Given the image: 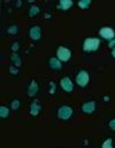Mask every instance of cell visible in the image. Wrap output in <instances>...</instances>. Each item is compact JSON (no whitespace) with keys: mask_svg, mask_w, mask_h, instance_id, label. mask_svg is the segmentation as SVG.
I'll return each mask as SVG.
<instances>
[{"mask_svg":"<svg viewBox=\"0 0 115 148\" xmlns=\"http://www.w3.org/2000/svg\"><path fill=\"white\" fill-rule=\"evenodd\" d=\"M72 115H73V109L68 106H62L58 110V117L61 119H68V118H70Z\"/></svg>","mask_w":115,"mask_h":148,"instance_id":"4","label":"cell"},{"mask_svg":"<svg viewBox=\"0 0 115 148\" xmlns=\"http://www.w3.org/2000/svg\"><path fill=\"white\" fill-rule=\"evenodd\" d=\"M12 48H13V51H16V49L19 48V44H17V42H15V44L13 45V47H12Z\"/></svg>","mask_w":115,"mask_h":148,"instance_id":"22","label":"cell"},{"mask_svg":"<svg viewBox=\"0 0 115 148\" xmlns=\"http://www.w3.org/2000/svg\"><path fill=\"white\" fill-rule=\"evenodd\" d=\"M90 3H91V1L90 0H81V1H78V6L81 7V8H87L89 6H90Z\"/></svg>","mask_w":115,"mask_h":148,"instance_id":"14","label":"cell"},{"mask_svg":"<svg viewBox=\"0 0 115 148\" xmlns=\"http://www.w3.org/2000/svg\"><path fill=\"white\" fill-rule=\"evenodd\" d=\"M50 66L53 68V69H61V62L58 60V59H51L50 60Z\"/></svg>","mask_w":115,"mask_h":148,"instance_id":"12","label":"cell"},{"mask_svg":"<svg viewBox=\"0 0 115 148\" xmlns=\"http://www.w3.org/2000/svg\"><path fill=\"white\" fill-rule=\"evenodd\" d=\"M115 45V39H112L111 41H109V47H113Z\"/></svg>","mask_w":115,"mask_h":148,"instance_id":"23","label":"cell"},{"mask_svg":"<svg viewBox=\"0 0 115 148\" xmlns=\"http://www.w3.org/2000/svg\"><path fill=\"white\" fill-rule=\"evenodd\" d=\"M38 13H39V7H37V6H32V7L30 8L29 15H30V16H35V15H37Z\"/></svg>","mask_w":115,"mask_h":148,"instance_id":"15","label":"cell"},{"mask_svg":"<svg viewBox=\"0 0 115 148\" xmlns=\"http://www.w3.org/2000/svg\"><path fill=\"white\" fill-rule=\"evenodd\" d=\"M40 34H41V30H40V28H39L38 25L32 27V28L30 29V32H29L30 38L34 39V40H38L39 38H40Z\"/></svg>","mask_w":115,"mask_h":148,"instance_id":"7","label":"cell"},{"mask_svg":"<svg viewBox=\"0 0 115 148\" xmlns=\"http://www.w3.org/2000/svg\"><path fill=\"white\" fill-rule=\"evenodd\" d=\"M8 114H9V109H8L7 107H5V106H1V107H0V116H1L2 118L7 117Z\"/></svg>","mask_w":115,"mask_h":148,"instance_id":"13","label":"cell"},{"mask_svg":"<svg viewBox=\"0 0 115 148\" xmlns=\"http://www.w3.org/2000/svg\"><path fill=\"white\" fill-rule=\"evenodd\" d=\"M19 107H20V101H19V100H14V101L12 102V108H13L14 110H16V109H19Z\"/></svg>","mask_w":115,"mask_h":148,"instance_id":"19","label":"cell"},{"mask_svg":"<svg viewBox=\"0 0 115 148\" xmlns=\"http://www.w3.org/2000/svg\"><path fill=\"white\" fill-rule=\"evenodd\" d=\"M103 148H112V139H107L103 144Z\"/></svg>","mask_w":115,"mask_h":148,"instance_id":"17","label":"cell"},{"mask_svg":"<svg viewBox=\"0 0 115 148\" xmlns=\"http://www.w3.org/2000/svg\"><path fill=\"white\" fill-rule=\"evenodd\" d=\"M37 91H38V85H37V83H36L35 80H32L31 84H30V86H29V88H28V94H29V97L36 95Z\"/></svg>","mask_w":115,"mask_h":148,"instance_id":"9","label":"cell"},{"mask_svg":"<svg viewBox=\"0 0 115 148\" xmlns=\"http://www.w3.org/2000/svg\"><path fill=\"white\" fill-rule=\"evenodd\" d=\"M60 84H61V87H62L66 92H72V91H73V88H74V84H73V82H72L68 77L62 78Z\"/></svg>","mask_w":115,"mask_h":148,"instance_id":"6","label":"cell"},{"mask_svg":"<svg viewBox=\"0 0 115 148\" xmlns=\"http://www.w3.org/2000/svg\"><path fill=\"white\" fill-rule=\"evenodd\" d=\"M89 80H90V77H89V74H87L85 70L79 71L78 75L76 76V83L79 86H85V85H87Z\"/></svg>","mask_w":115,"mask_h":148,"instance_id":"3","label":"cell"},{"mask_svg":"<svg viewBox=\"0 0 115 148\" xmlns=\"http://www.w3.org/2000/svg\"><path fill=\"white\" fill-rule=\"evenodd\" d=\"M51 85H52V90L50 91V93H51V94H53V93H54V91H55V85H54V83H51Z\"/></svg>","mask_w":115,"mask_h":148,"instance_id":"21","label":"cell"},{"mask_svg":"<svg viewBox=\"0 0 115 148\" xmlns=\"http://www.w3.org/2000/svg\"><path fill=\"white\" fill-rule=\"evenodd\" d=\"M7 32H8V34H16V32H17V27H16V25L9 27V28L7 29Z\"/></svg>","mask_w":115,"mask_h":148,"instance_id":"18","label":"cell"},{"mask_svg":"<svg viewBox=\"0 0 115 148\" xmlns=\"http://www.w3.org/2000/svg\"><path fill=\"white\" fill-rule=\"evenodd\" d=\"M12 60L15 62L16 67H20V64H21V60H20V56H19L17 54H13V55H12Z\"/></svg>","mask_w":115,"mask_h":148,"instance_id":"16","label":"cell"},{"mask_svg":"<svg viewBox=\"0 0 115 148\" xmlns=\"http://www.w3.org/2000/svg\"><path fill=\"white\" fill-rule=\"evenodd\" d=\"M99 45H100V40L99 39H97V38H87L83 44V48H84V51L91 52V51L98 49Z\"/></svg>","mask_w":115,"mask_h":148,"instance_id":"1","label":"cell"},{"mask_svg":"<svg viewBox=\"0 0 115 148\" xmlns=\"http://www.w3.org/2000/svg\"><path fill=\"white\" fill-rule=\"evenodd\" d=\"M100 36L107 40H112L114 38V30L109 27H104L100 29Z\"/></svg>","mask_w":115,"mask_h":148,"instance_id":"5","label":"cell"},{"mask_svg":"<svg viewBox=\"0 0 115 148\" xmlns=\"http://www.w3.org/2000/svg\"><path fill=\"white\" fill-rule=\"evenodd\" d=\"M73 6V1L72 0H60V3H59V7L62 9V10H67L69 7Z\"/></svg>","mask_w":115,"mask_h":148,"instance_id":"11","label":"cell"},{"mask_svg":"<svg viewBox=\"0 0 115 148\" xmlns=\"http://www.w3.org/2000/svg\"><path fill=\"white\" fill-rule=\"evenodd\" d=\"M112 55H113V58L115 59V48H113V51H112Z\"/></svg>","mask_w":115,"mask_h":148,"instance_id":"24","label":"cell"},{"mask_svg":"<svg viewBox=\"0 0 115 148\" xmlns=\"http://www.w3.org/2000/svg\"><path fill=\"white\" fill-rule=\"evenodd\" d=\"M82 109H83L84 112H86V114H92V112L94 111V109H96V102H94V101L86 102V103L83 105Z\"/></svg>","mask_w":115,"mask_h":148,"instance_id":"8","label":"cell"},{"mask_svg":"<svg viewBox=\"0 0 115 148\" xmlns=\"http://www.w3.org/2000/svg\"><path fill=\"white\" fill-rule=\"evenodd\" d=\"M41 109V107H40V105H39V101H35V102H32V105H31V107H30V114L31 115H34V116H36V115H38L39 111Z\"/></svg>","mask_w":115,"mask_h":148,"instance_id":"10","label":"cell"},{"mask_svg":"<svg viewBox=\"0 0 115 148\" xmlns=\"http://www.w3.org/2000/svg\"><path fill=\"white\" fill-rule=\"evenodd\" d=\"M56 56H58V59L61 60V61H68V60L70 59V56H72V52H70L68 48L60 46V47L58 48V51H56Z\"/></svg>","mask_w":115,"mask_h":148,"instance_id":"2","label":"cell"},{"mask_svg":"<svg viewBox=\"0 0 115 148\" xmlns=\"http://www.w3.org/2000/svg\"><path fill=\"white\" fill-rule=\"evenodd\" d=\"M109 127H111L113 131H115V118H114V119H112V121L109 122Z\"/></svg>","mask_w":115,"mask_h":148,"instance_id":"20","label":"cell"}]
</instances>
